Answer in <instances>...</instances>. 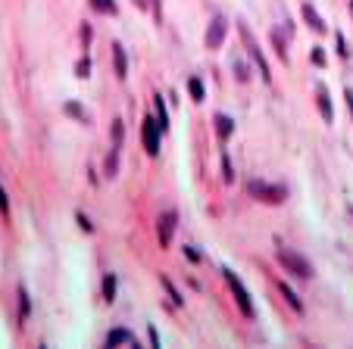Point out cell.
Listing matches in <instances>:
<instances>
[{"label": "cell", "instance_id": "9c48e42d", "mask_svg": "<svg viewBox=\"0 0 353 349\" xmlns=\"http://www.w3.org/2000/svg\"><path fill=\"white\" fill-rule=\"evenodd\" d=\"M113 66H116V75L119 78L128 75V60H125V47L122 44H113Z\"/></svg>", "mask_w": 353, "mask_h": 349}, {"label": "cell", "instance_id": "d6986e66", "mask_svg": "<svg viewBox=\"0 0 353 349\" xmlns=\"http://www.w3.org/2000/svg\"><path fill=\"white\" fill-rule=\"evenodd\" d=\"M28 312H31V303H28V290H25V287H19V318H22V321L28 318Z\"/></svg>", "mask_w": 353, "mask_h": 349}, {"label": "cell", "instance_id": "e575fe53", "mask_svg": "<svg viewBox=\"0 0 353 349\" xmlns=\"http://www.w3.org/2000/svg\"><path fill=\"white\" fill-rule=\"evenodd\" d=\"M350 10H353V0H350Z\"/></svg>", "mask_w": 353, "mask_h": 349}, {"label": "cell", "instance_id": "5bb4252c", "mask_svg": "<svg viewBox=\"0 0 353 349\" xmlns=\"http://www.w3.org/2000/svg\"><path fill=\"white\" fill-rule=\"evenodd\" d=\"M153 109H156V122H160V128L166 131V128H169V113H166L163 97H153Z\"/></svg>", "mask_w": 353, "mask_h": 349}, {"label": "cell", "instance_id": "7402d4cb", "mask_svg": "<svg viewBox=\"0 0 353 349\" xmlns=\"http://www.w3.org/2000/svg\"><path fill=\"white\" fill-rule=\"evenodd\" d=\"M116 159H119V150H109V156H106V178H116Z\"/></svg>", "mask_w": 353, "mask_h": 349}, {"label": "cell", "instance_id": "52a82bcc", "mask_svg": "<svg viewBox=\"0 0 353 349\" xmlns=\"http://www.w3.org/2000/svg\"><path fill=\"white\" fill-rule=\"evenodd\" d=\"M106 346H138V340H135L132 330L116 327V330H109V334H106Z\"/></svg>", "mask_w": 353, "mask_h": 349}, {"label": "cell", "instance_id": "9a60e30c", "mask_svg": "<svg viewBox=\"0 0 353 349\" xmlns=\"http://www.w3.org/2000/svg\"><path fill=\"white\" fill-rule=\"evenodd\" d=\"M63 113H66V116H72V119H79V122H88V113H85L79 103H72V100H66V103H63Z\"/></svg>", "mask_w": 353, "mask_h": 349}, {"label": "cell", "instance_id": "8fae6325", "mask_svg": "<svg viewBox=\"0 0 353 349\" xmlns=\"http://www.w3.org/2000/svg\"><path fill=\"white\" fill-rule=\"evenodd\" d=\"M213 122H216V134H219L222 140H228V137H231V131H234V122H231L228 116H222V113H219Z\"/></svg>", "mask_w": 353, "mask_h": 349}, {"label": "cell", "instance_id": "277c9868", "mask_svg": "<svg viewBox=\"0 0 353 349\" xmlns=\"http://www.w3.org/2000/svg\"><path fill=\"white\" fill-rule=\"evenodd\" d=\"M241 38L247 41V50H250V57H253V63L259 66V75H263V81H272V72H269V63H266V57H263V50H259V44L253 41V34H250V28L247 25H241Z\"/></svg>", "mask_w": 353, "mask_h": 349}, {"label": "cell", "instance_id": "f546056e", "mask_svg": "<svg viewBox=\"0 0 353 349\" xmlns=\"http://www.w3.org/2000/svg\"><path fill=\"white\" fill-rule=\"evenodd\" d=\"M75 222H79V225H82V228H85V231H91V228H94V225H91V222H88V218H85V215H82V212H79V215H75Z\"/></svg>", "mask_w": 353, "mask_h": 349}, {"label": "cell", "instance_id": "30bf717a", "mask_svg": "<svg viewBox=\"0 0 353 349\" xmlns=\"http://www.w3.org/2000/svg\"><path fill=\"white\" fill-rule=\"evenodd\" d=\"M303 19H306V25H309L312 31H319V34L325 31V22H322V16L312 10V4H303Z\"/></svg>", "mask_w": 353, "mask_h": 349}, {"label": "cell", "instance_id": "ba28073f", "mask_svg": "<svg viewBox=\"0 0 353 349\" xmlns=\"http://www.w3.org/2000/svg\"><path fill=\"white\" fill-rule=\"evenodd\" d=\"M172 231H175V212L160 215V243H163V246L172 243Z\"/></svg>", "mask_w": 353, "mask_h": 349}, {"label": "cell", "instance_id": "f1b7e54d", "mask_svg": "<svg viewBox=\"0 0 353 349\" xmlns=\"http://www.w3.org/2000/svg\"><path fill=\"white\" fill-rule=\"evenodd\" d=\"M0 209L10 212V200H7V190H4V187H0Z\"/></svg>", "mask_w": 353, "mask_h": 349}, {"label": "cell", "instance_id": "ffe728a7", "mask_svg": "<svg viewBox=\"0 0 353 349\" xmlns=\"http://www.w3.org/2000/svg\"><path fill=\"white\" fill-rule=\"evenodd\" d=\"M272 44H275V53L288 63V50H285V38H282V31H272Z\"/></svg>", "mask_w": 353, "mask_h": 349}, {"label": "cell", "instance_id": "3957f363", "mask_svg": "<svg viewBox=\"0 0 353 349\" xmlns=\"http://www.w3.org/2000/svg\"><path fill=\"white\" fill-rule=\"evenodd\" d=\"M278 262H282L291 274H297V278H312V265H309V259H303V256H300V253H294V250L278 246Z\"/></svg>", "mask_w": 353, "mask_h": 349}, {"label": "cell", "instance_id": "d4e9b609", "mask_svg": "<svg viewBox=\"0 0 353 349\" xmlns=\"http://www.w3.org/2000/svg\"><path fill=\"white\" fill-rule=\"evenodd\" d=\"M222 169H225V181H234V172H231V162H228V156H222Z\"/></svg>", "mask_w": 353, "mask_h": 349}, {"label": "cell", "instance_id": "d6a6232c", "mask_svg": "<svg viewBox=\"0 0 353 349\" xmlns=\"http://www.w3.org/2000/svg\"><path fill=\"white\" fill-rule=\"evenodd\" d=\"M135 4H138L141 10H147V7H150V0H135Z\"/></svg>", "mask_w": 353, "mask_h": 349}, {"label": "cell", "instance_id": "1f68e13d", "mask_svg": "<svg viewBox=\"0 0 353 349\" xmlns=\"http://www.w3.org/2000/svg\"><path fill=\"white\" fill-rule=\"evenodd\" d=\"M150 343H153V346H160V334H156V327H150Z\"/></svg>", "mask_w": 353, "mask_h": 349}, {"label": "cell", "instance_id": "4fadbf2b", "mask_svg": "<svg viewBox=\"0 0 353 349\" xmlns=\"http://www.w3.org/2000/svg\"><path fill=\"white\" fill-rule=\"evenodd\" d=\"M278 290H282V296L288 300V306H291L294 312H303V303H300V296H297V293H294L288 284H278Z\"/></svg>", "mask_w": 353, "mask_h": 349}, {"label": "cell", "instance_id": "603a6c76", "mask_svg": "<svg viewBox=\"0 0 353 349\" xmlns=\"http://www.w3.org/2000/svg\"><path fill=\"white\" fill-rule=\"evenodd\" d=\"M75 75H79V78H88V75H91V60H88V57H85V60H79Z\"/></svg>", "mask_w": 353, "mask_h": 349}, {"label": "cell", "instance_id": "4dcf8cb0", "mask_svg": "<svg viewBox=\"0 0 353 349\" xmlns=\"http://www.w3.org/2000/svg\"><path fill=\"white\" fill-rule=\"evenodd\" d=\"M344 97H347V103H350V113H353V87H347V90H344Z\"/></svg>", "mask_w": 353, "mask_h": 349}, {"label": "cell", "instance_id": "7c38bea8", "mask_svg": "<svg viewBox=\"0 0 353 349\" xmlns=\"http://www.w3.org/2000/svg\"><path fill=\"white\" fill-rule=\"evenodd\" d=\"M319 109H322V119H325V122L334 119V106H331V100H328V90H325V87H319Z\"/></svg>", "mask_w": 353, "mask_h": 349}, {"label": "cell", "instance_id": "7a4b0ae2", "mask_svg": "<svg viewBox=\"0 0 353 349\" xmlns=\"http://www.w3.org/2000/svg\"><path fill=\"white\" fill-rule=\"evenodd\" d=\"M247 193L256 196V200H263V203H282V200L288 196V190L282 184H266V181H259V178L247 181Z\"/></svg>", "mask_w": 353, "mask_h": 349}, {"label": "cell", "instance_id": "836d02e7", "mask_svg": "<svg viewBox=\"0 0 353 349\" xmlns=\"http://www.w3.org/2000/svg\"><path fill=\"white\" fill-rule=\"evenodd\" d=\"M347 212H350V215H353V203H350V206H347Z\"/></svg>", "mask_w": 353, "mask_h": 349}, {"label": "cell", "instance_id": "83f0119b", "mask_svg": "<svg viewBox=\"0 0 353 349\" xmlns=\"http://www.w3.org/2000/svg\"><path fill=\"white\" fill-rule=\"evenodd\" d=\"M184 256H188V259H191V262H200V253H197L194 246H184Z\"/></svg>", "mask_w": 353, "mask_h": 349}, {"label": "cell", "instance_id": "2e32d148", "mask_svg": "<svg viewBox=\"0 0 353 349\" xmlns=\"http://www.w3.org/2000/svg\"><path fill=\"white\" fill-rule=\"evenodd\" d=\"M103 300L106 303L116 300V274H106V278H103Z\"/></svg>", "mask_w": 353, "mask_h": 349}, {"label": "cell", "instance_id": "6da1fadb", "mask_svg": "<svg viewBox=\"0 0 353 349\" xmlns=\"http://www.w3.org/2000/svg\"><path fill=\"white\" fill-rule=\"evenodd\" d=\"M222 278L228 281V287H231V296H234V303L241 306V312H244L247 318H253L256 315V309H253V300H250V293H247V287L241 284V278L231 271V268H222Z\"/></svg>", "mask_w": 353, "mask_h": 349}, {"label": "cell", "instance_id": "8992f818", "mask_svg": "<svg viewBox=\"0 0 353 349\" xmlns=\"http://www.w3.org/2000/svg\"><path fill=\"white\" fill-rule=\"evenodd\" d=\"M225 31H228V22L222 19V16H216V19L210 22V28H207V38H203V41H207V47L210 50H219L222 41H225Z\"/></svg>", "mask_w": 353, "mask_h": 349}, {"label": "cell", "instance_id": "44dd1931", "mask_svg": "<svg viewBox=\"0 0 353 349\" xmlns=\"http://www.w3.org/2000/svg\"><path fill=\"white\" fill-rule=\"evenodd\" d=\"M91 4H94V10H100V13L116 16V4H113V0H91Z\"/></svg>", "mask_w": 353, "mask_h": 349}, {"label": "cell", "instance_id": "cb8c5ba5", "mask_svg": "<svg viewBox=\"0 0 353 349\" xmlns=\"http://www.w3.org/2000/svg\"><path fill=\"white\" fill-rule=\"evenodd\" d=\"M163 287H166V293L172 296V303H175V306H181V296H178V290L172 287V281H169V278H163Z\"/></svg>", "mask_w": 353, "mask_h": 349}, {"label": "cell", "instance_id": "ac0fdd59", "mask_svg": "<svg viewBox=\"0 0 353 349\" xmlns=\"http://www.w3.org/2000/svg\"><path fill=\"white\" fill-rule=\"evenodd\" d=\"M122 137H125V125H122V119H116L113 122V150H122Z\"/></svg>", "mask_w": 353, "mask_h": 349}, {"label": "cell", "instance_id": "4316f807", "mask_svg": "<svg viewBox=\"0 0 353 349\" xmlns=\"http://www.w3.org/2000/svg\"><path fill=\"white\" fill-rule=\"evenodd\" d=\"M312 63H316V66H325V53H322L319 47H316V50H312Z\"/></svg>", "mask_w": 353, "mask_h": 349}, {"label": "cell", "instance_id": "484cf974", "mask_svg": "<svg viewBox=\"0 0 353 349\" xmlns=\"http://www.w3.org/2000/svg\"><path fill=\"white\" fill-rule=\"evenodd\" d=\"M338 53L341 57H350V50H347V41H344V34L338 31Z\"/></svg>", "mask_w": 353, "mask_h": 349}, {"label": "cell", "instance_id": "5b68a950", "mask_svg": "<svg viewBox=\"0 0 353 349\" xmlns=\"http://www.w3.org/2000/svg\"><path fill=\"white\" fill-rule=\"evenodd\" d=\"M160 131H163L160 122L147 116V119H144V125H141V140H144V150L150 153V156H156V153H160Z\"/></svg>", "mask_w": 353, "mask_h": 349}, {"label": "cell", "instance_id": "e0dca14e", "mask_svg": "<svg viewBox=\"0 0 353 349\" xmlns=\"http://www.w3.org/2000/svg\"><path fill=\"white\" fill-rule=\"evenodd\" d=\"M188 90H191V97H194L197 103L207 97V90H203V81H200V78H188Z\"/></svg>", "mask_w": 353, "mask_h": 349}]
</instances>
